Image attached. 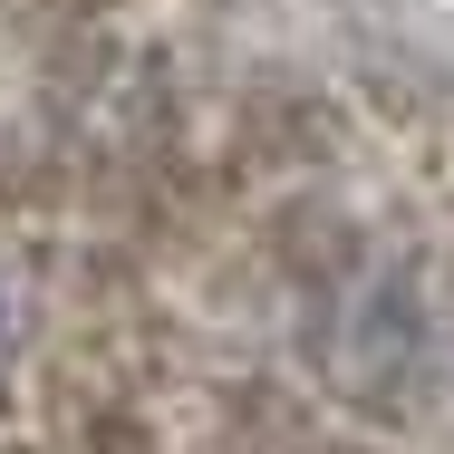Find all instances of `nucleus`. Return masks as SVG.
<instances>
[{
    "mask_svg": "<svg viewBox=\"0 0 454 454\" xmlns=\"http://www.w3.org/2000/svg\"><path fill=\"white\" fill-rule=\"evenodd\" d=\"M0 358H10V300H0Z\"/></svg>",
    "mask_w": 454,
    "mask_h": 454,
    "instance_id": "1",
    "label": "nucleus"
}]
</instances>
